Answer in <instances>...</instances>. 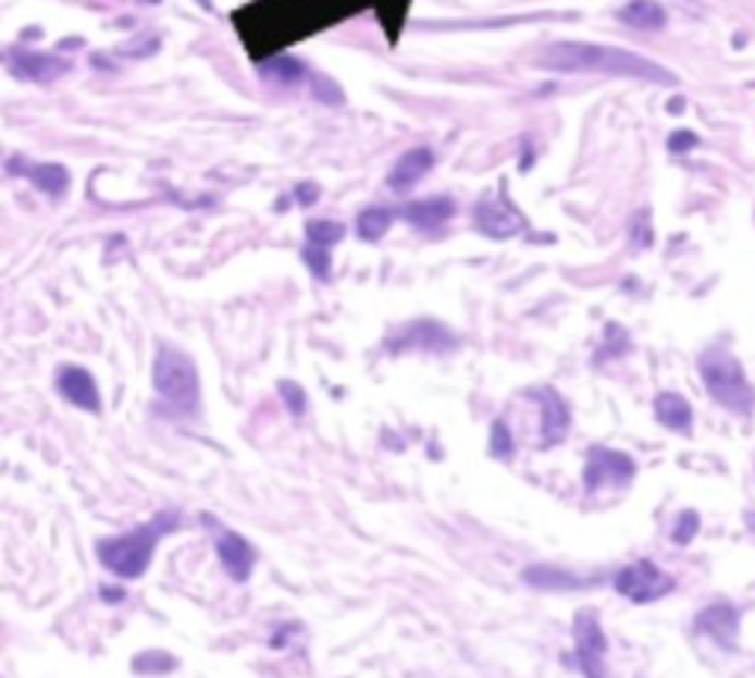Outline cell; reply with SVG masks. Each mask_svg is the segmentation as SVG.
I'll use <instances>...</instances> for the list:
<instances>
[{
  "mask_svg": "<svg viewBox=\"0 0 755 678\" xmlns=\"http://www.w3.org/2000/svg\"><path fill=\"white\" fill-rule=\"evenodd\" d=\"M10 172H18L24 174L27 181H33V186L36 189H41V193L48 195H62L65 189H69V172L62 169V165H57V162H41V165H30V162H18V160H10V165H7Z\"/></svg>",
  "mask_w": 755,
  "mask_h": 678,
  "instance_id": "9a60e30c",
  "label": "cell"
},
{
  "mask_svg": "<svg viewBox=\"0 0 755 678\" xmlns=\"http://www.w3.org/2000/svg\"><path fill=\"white\" fill-rule=\"evenodd\" d=\"M634 460L623 452H614V448L593 446L591 455H587V464H584V490L593 493L605 484H629L634 478Z\"/></svg>",
  "mask_w": 755,
  "mask_h": 678,
  "instance_id": "52a82bcc",
  "label": "cell"
},
{
  "mask_svg": "<svg viewBox=\"0 0 755 678\" xmlns=\"http://www.w3.org/2000/svg\"><path fill=\"white\" fill-rule=\"evenodd\" d=\"M310 89H313V95H317L322 103H334V107H339V103L346 101V98H343V89H339L337 83L327 81V77H319V74L313 77V86H310Z\"/></svg>",
  "mask_w": 755,
  "mask_h": 678,
  "instance_id": "83f0119b",
  "label": "cell"
},
{
  "mask_svg": "<svg viewBox=\"0 0 755 678\" xmlns=\"http://www.w3.org/2000/svg\"><path fill=\"white\" fill-rule=\"evenodd\" d=\"M181 526V514L177 510H160L151 522L133 528L131 534L122 537H103L98 540V557L110 572L122 578H139L148 569L153 557V548L165 534H172Z\"/></svg>",
  "mask_w": 755,
  "mask_h": 678,
  "instance_id": "7a4b0ae2",
  "label": "cell"
},
{
  "mask_svg": "<svg viewBox=\"0 0 755 678\" xmlns=\"http://www.w3.org/2000/svg\"><path fill=\"white\" fill-rule=\"evenodd\" d=\"M434 169V153L429 151V148H413V151H408L401 160L396 162V169L389 172V189L393 193H408V189H413L425 174Z\"/></svg>",
  "mask_w": 755,
  "mask_h": 678,
  "instance_id": "5bb4252c",
  "label": "cell"
},
{
  "mask_svg": "<svg viewBox=\"0 0 755 678\" xmlns=\"http://www.w3.org/2000/svg\"><path fill=\"white\" fill-rule=\"evenodd\" d=\"M696 531H700V517H696L694 510H684L682 517H679V526H676V531H673V543H679V546H688V543L694 540Z\"/></svg>",
  "mask_w": 755,
  "mask_h": 678,
  "instance_id": "f1b7e54d",
  "label": "cell"
},
{
  "mask_svg": "<svg viewBox=\"0 0 755 678\" xmlns=\"http://www.w3.org/2000/svg\"><path fill=\"white\" fill-rule=\"evenodd\" d=\"M153 390L163 395L177 414H195L201 402V386L195 363L172 345H160L153 360Z\"/></svg>",
  "mask_w": 755,
  "mask_h": 678,
  "instance_id": "277c9868",
  "label": "cell"
},
{
  "mask_svg": "<svg viewBox=\"0 0 755 678\" xmlns=\"http://www.w3.org/2000/svg\"><path fill=\"white\" fill-rule=\"evenodd\" d=\"M296 198L301 204H307V207H310V204H313L319 198V186H317V183H301V186H298V189H296Z\"/></svg>",
  "mask_w": 755,
  "mask_h": 678,
  "instance_id": "4dcf8cb0",
  "label": "cell"
},
{
  "mask_svg": "<svg viewBox=\"0 0 755 678\" xmlns=\"http://www.w3.org/2000/svg\"><path fill=\"white\" fill-rule=\"evenodd\" d=\"M301 257H305L307 269L317 274L319 281H327V274H331V251H327V248L307 243L305 251H301Z\"/></svg>",
  "mask_w": 755,
  "mask_h": 678,
  "instance_id": "cb8c5ba5",
  "label": "cell"
},
{
  "mask_svg": "<svg viewBox=\"0 0 755 678\" xmlns=\"http://www.w3.org/2000/svg\"><path fill=\"white\" fill-rule=\"evenodd\" d=\"M522 578L529 581V584H534V588H543V590H567V588H582L584 581L582 578L570 576V572H564V569H555V567H529L525 572H522Z\"/></svg>",
  "mask_w": 755,
  "mask_h": 678,
  "instance_id": "ffe728a7",
  "label": "cell"
},
{
  "mask_svg": "<svg viewBox=\"0 0 755 678\" xmlns=\"http://www.w3.org/2000/svg\"><path fill=\"white\" fill-rule=\"evenodd\" d=\"M541 69L549 72H599L614 74V77H634V81L664 83V86H676V74L661 69L658 62L646 60L641 53L623 51V48H611V45H587V41H558L549 45L537 60Z\"/></svg>",
  "mask_w": 755,
  "mask_h": 678,
  "instance_id": "6da1fadb",
  "label": "cell"
},
{
  "mask_svg": "<svg viewBox=\"0 0 755 678\" xmlns=\"http://www.w3.org/2000/svg\"><path fill=\"white\" fill-rule=\"evenodd\" d=\"M617 19L634 30H661L667 24V12L658 0H629Z\"/></svg>",
  "mask_w": 755,
  "mask_h": 678,
  "instance_id": "ac0fdd59",
  "label": "cell"
},
{
  "mask_svg": "<svg viewBox=\"0 0 755 678\" xmlns=\"http://www.w3.org/2000/svg\"><path fill=\"white\" fill-rule=\"evenodd\" d=\"M700 375L708 390V395L715 398L717 405L732 410L738 416H750L755 410V390L746 381L744 369L735 357L729 355L726 348H711L700 357Z\"/></svg>",
  "mask_w": 755,
  "mask_h": 678,
  "instance_id": "3957f363",
  "label": "cell"
},
{
  "mask_svg": "<svg viewBox=\"0 0 755 678\" xmlns=\"http://www.w3.org/2000/svg\"><path fill=\"white\" fill-rule=\"evenodd\" d=\"M260 74L269 77V81L293 86V83H298L301 77H305L307 69L301 65V60H296V57H275V60L260 62Z\"/></svg>",
  "mask_w": 755,
  "mask_h": 678,
  "instance_id": "44dd1931",
  "label": "cell"
},
{
  "mask_svg": "<svg viewBox=\"0 0 755 678\" xmlns=\"http://www.w3.org/2000/svg\"><path fill=\"white\" fill-rule=\"evenodd\" d=\"M57 390L74 407L89 410V414H101V395H98L95 378L83 366H62L57 372Z\"/></svg>",
  "mask_w": 755,
  "mask_h": 678,
  "instance_id": "8fae6325",
  "label": "cell"
},
{
  "mask_svg": "<svg viewBox=\"0 0 755 678\" xmlns=\"http://www.w3.org/2000/svg\"><path fill=\"white\" fill-rule=\"evenodd\" d=\"M451 215H455V201L446 198V195H434V198H425V201H413L401 210V219L417 224L422 231H431V227L446 224Z\"/></svg>",
  "mask_w": 755,
  "mask_h": 678,
  "instance_id": "2e32d148",
  "label": "cell"
},
{
  "mask_svg": "<svg viewBox=\"0 0 755 678\" xmlns=\"http://www.w3.org/2000/svg\"><path fill=\"white\" fill-rule=\"evenodd\" d=\"M738 626H741V614L726 602H717V605H708L705 611H700V617L694 622L700 634H708L715 643L726 649L738 646Z\"/></svg>",
  "mask_w": 755,
  "mask_h": 678,
  "instance_id": "7c38bea8",
  "label": "cell"
},
{
  "mask_svg": "<svg viewBox=\"0 0 755 678\" xmlns=\"http://www.w3.org/2000/svg\"><path fill=\"white\" fill-rule=\"evenodd\" d=\"M277 390H281V395H284L286 407H289V414L293 416H301L307 407V395L305 390L296 384V381H281L277 384Z\"/></svg>",
  "mask_w": 755,
  "mask_h": 678,
  "instance_id": "4316f807",
  "label": "cell"
},
{
  "mask_svg": "<svg viewBox=\"0 0 755 678\" xmlns=\"http://www.w3.org/2000/svg\"><path fill=\"white\" fill-rule=\"evenodd\" d=\"M215 555L222 560V567L227 569V576L236 581H248L251 569H255V546L248 543L246 537L236 531H222L215 540Z\"/></svg>",
  "mask_w": 755,
  "mask_h": 678,
  "instance_id": "4fadbf2b",
  "label": "cell"
},
{
  "mask_svg": "<svg viewBox=\"0 0 755 678\" xmlns=\"http://www.w3.org/2000/svg\"><path fill=\"white\" fill-rule=\"evenodd\" d=\"M455 343L437 322H417L410 324L398 343H389V348H449Z\"/></svg>",
  "mask_w": 755,
  "mask_h": 678,
  "instance_id": "d6986e66",
  "label": "cell"
},
{
  "mask_svg": "<svg viewBox=\"0 0 755 678\" xmlns=\"http://www.w3.org/2000/svg\"><path fill=\"white\" fill-rule=\"evenodd\" d=\"M177 667V661L165 652H145L139 658L133 661V669L136 673H165V669Z\"/></svg>",
  "mask_w": 755,
  "mask_h": 678,
  "instance_id": "d4e9b609",
  "label": "cell"
},
{
  "mask_svg": "<svg viewBox=\"0 0 755 678\" xmlns=\"http://www.w3.org/2000/svg\"><path fill=\"white\" fill-rule=\"evenodd\" d=\"M655 416L664 428L670 431H679V434H688L691 431V422H694V410L684 402L679 393H661L655 398Z\"/></svg>",
  "mask_w": 755,
  "mask_h": 678,
  "instance_id": "e0dca14e",
  "label": "cell"
},
{
  "mask_svg": "<svg viewBox=\"0 0 755 678\" xmlns=\"http://www.w3.org/2000/svg\"><path fill=\"white\" fill-rule=\"evenodd\" d=\"M614 590L620 596L638 602V605H649L655 599L667 596L670 590H676V581L673 576H667L664 569L655 567L653 560H638V564H629L614 576Z\"/></svg>",
  "mask_w": 755,
  "mask_h": 678,
  "instance_id": "5b68a950",
  "label": "cell"
},
{
  "mask_svg": "<svg viewBox=\"0 0 755 678\" xmlns=\"http://www.w3.org/2000/svg\"><path fill=\"white\" fill-rule=\"evenodd\" d=\"M389 222H393V213L384 210V207H369L358 215V236L367 239V243H378L384 233H387Z\"/></svg>",
  "mask_w": 755,
  "mask_h": 678,
  "instance_id": "7402d4cb",
  "label": "cell"
},
{
  "mask_svg": "<svg viewBox=\"0 0 755 678\" xmlns=\"http://www.w3.org/2000/svg\"><path fill=\"white\" fill-rule=\"evenodd\" d=\"M475 224L484 236H493V239H510L520 231H525V219H522L513 204L508 198H487V201L479 204L475 210Z\"/></svg>",
  "mask_w": 755,
  "mask_h": 678,
  "instance_id": "ba28073f",
  "label": "cell"
},
{
  "mask_svg": "<svg viewBox=\"0 0 755 678\" xmlns=\"http://www.w3.org/2000/svg\"><path fill=\"white\" fill-rule=\"evenodd\" d=\"M305 233H307V243L331 248V245H337L339 239L346 236V227H343L339 222H331V219H313V222H307Z\"/></svg>",
  "mask_w": 755,
  "mask_h": 678,
  "instance_id": "603a6c76",
  "label": "cell"
},
{
  "mask_svg": "<svg viewBox=\"0 0 755 678\" xmlns=\"http://www.w3.org/2000/svg\"><path fill=\"white\" fill-rule=\"evenodd\" d=\"M491 455L499 457V460H510V455H513V440H510L508 426H505L502 419H496V422H493Z\"/></svg>",
  "mask_w": 755,
  "mask_h": 678,
  "instance_id": "484cf974",
  "label": "cell"
},
{
  "mask_svg": "<svg viewBox=\"0 0 755 678\" xmlns=\"http://www.w3.org/2000/svg\"><path fill=\"white\" fill-rule=\"evenodd\" d=\"M139 3H151L153 7V3H160V0H139Z\"/></svg>",
  "mask_w": 755,
  "mask_h": 678,
  "instance_id": "1f68e13d",
  "label": "cell"
},
{
  "mask_svg": "<svg viewBox=\"0 0 755 678\" xmlns=\"http://www.w3.org/2000/svg\"><path fill=\"white\" fill-rule=\"evenodd\" d=\"M696 145V136L691 131H676L670 139H667V148L673 153H684L688 148H694Z\"/></svg>",
  "mask_w": 755,
  "mask_h": 678,
  "instance_id": "f546056e",
  "label": "cell"
},
{
  "mask_svg": "<svg viewBox=\"0 0 755 678\" xmlns=\"http://www.w3.org/2000/svg\"><path fill=\"white\" fill-rule=\"evenodd\" d=\"M572 634H575V661L587 678H605V649H608V640L603 634V626H599V617L596 611H579L575 614V622H572Z\"/></svg>",
  "mask_w": 755,
  "mask_h": 678,
  "instance_id": "8992f818",
  "label": "cell"
},
{
  "mask_svg": "<svg viewBox=\"0 0 755 678\" xmlns=\"http://www.w3.org/2000/svg\"><path fill=\"white\" fill-rule=\"evenodd\" d=\"M531 398H537L541 405L543 422H541V448H552L561 443L567 431H570V407L564 402L561 395L555 393L552 386H541V390H531Z\"/></svg>",
  "mask_w": 755,
  "mask_h": 678,
  "instance_id": "9c48e42d",
  "label": "cell"
},
{
  "mask_svg": "<svg viewBox=\"0 0 755 678\" xmlns=\"http://www.w3.org/2000/svg\"><path fill=\"white\" fill-rule=\"evenodd\" d=\"M7 65L10 72L18 77V81H30V83H48L60 81L62 74L72 72V62L60 60V57H48V53H21V51H10L7 57Z\"/></svg>",
  "mask_w": 755,
  "mask_h": 678,
  "instance_id": "30bf717a",
  "label": "cell"
}]
</instances>
